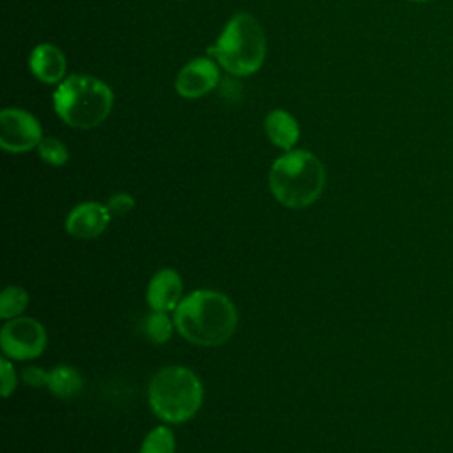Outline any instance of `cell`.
<instances>
[{
    "instance_id": "1",
    "label": "cell",
    "mask_w": 453,
    "mask_h": 453,
    "mask_svg": "<svg viewBox=\"0 0 453 453\" xmlns=\"http://www.w3.org/2000/svg\"><path fill=\"white\" fill-rule=\"evenodd\" d=\"M173 322L177 333L189 343L218 347L234 334L237 327V310L225 294L200 288L182 297L173 310Z\"/></svg>"
},
{
    "instance_id": "2",
    "label": "cell",
    "mask_w": 453,
    "mask_h": 453,
    "mask_svg": "<svg viewBox=\"0 0 453 453\" xmlns=\"http://www.w3.org/2000/svg\"><path fill=\"white\" fill-rule=\"evenodd\" d=\"M324 165L308 150H288L269 170V188L274 198L290 209L311 205L324 191Z\"/></svg>"
},
{
    "instance_id": "3",
    "label": "cell",
    "mask_w": 453,
    "mask_h": 453,
    "mask_svg": "<svg viewBox=\"0 0 453 453\" xmlns=\"http://www.w3.org/2000/svg\"><path fill=\"white\" fill-rule=\"evenodd\" d=\"M150 411L165 423L180 425L189 421L202 407L203 386L200 377L180 365L157 370L149 382Z\"/></svg>"
},
{
    "instance_id": "4",
    "label": "cell",
    "mask_w": 453,
    "mask_h": 453,
    "mask_svg": "<svg viewBox=\"0 0 453 453\" xmlns=\"http://www.w3.org/2000/svg\"><path fill=\"white\" fill-rule=\"evenodd\" d=\"M53 106L67 126L92 129L108 117L113 106V92L94 76L73 74L55 90Z\"/></svg>"
},
{
    "instance_id": "5",
    "label": "cell",
    "mask_w": 453,
    "mask_h": 453,
    "mask_svg": "<svg viewBox=\"0 0 453 453\" xmlns=\"http://www.w3.org/2000/svg\"><path fill=\"white\" fill-rule=\"evenodd\" d=\"M207 53L235 76L253 74L260 69L265 57L264 30L253 16L246 12L235 14Z\"/></svg>"
},
{
    "instance_id": "6",
    "label": "cell",
    "mask_w": 453,
    "mask_h": 453,
    "mask_svg": "<svg viewBox=\"0 0 453 453\" xmlns=\"http://www.w3.org/2000/svg\"><path fill=\"white\" fill-rule=\"evenodd\" d=\"M46 345V327L32 317L9 319L2 326L0 347L4 356L12 361L35 359L44 352Z\"/></svg>"
},
{
    "instance_id": "7",
    "label": "cell",
    "mask_w": 453,
    "mask_h": 453,
    "mask_svg": "<svg viewBox=\"0 0 453 453\" xmlns=\"http://www.w3.org/2000/svg\"><path fill=\"white\" fill-rule=\"evenodd\" d=\"M42 140L41 126L34 115L19 108L0 113V145L7 152H27Z\"/></svg>"
},
{
    "instance_id": "8",
    "label": "cell",
    "mask_w": 453,
    "mask_h": 453,
    "mask_svg": "<svg viewBox=\"0 0 453 453\" xmlns=\"http://www.w3.org/2000/svg\"><path fill=\"white\" fill-rule=\"evenodd\" d=\"M219 80L218 65L209 57L193 58L177 74L175 88L182 97L195 99L211 92Z\"/></svg>"
},
{
    "instance_id": "9",
    "label": "cell",
    "mask_w": 453,
    "mask_h": 453,
    "mask_svg": "<svg viewBox=\"0 0 453 453\" xmlns=\"http://www.w3.org/2000/svg\"><path fill=\"white\" fill-rule=\"evenodd\" d=\"M110 218L111 214L106 205L99 202H81L65 216V232L76 239H96L106 230Z\"/></svg>"
},
{
    "instance_id": "10",
    "label": "cell",
    "mask_w": 453,
    "mask_h": 453,
    "mask_svg": "<svg viewBox=\"0 0 453 453\" xmlns=\"http://www.w3.org/2000/svg\"><path fill=\"white\" fill-rule=\"evenodd\" d=\"M184 294V283L175 269L165 267L152 274L147 285V304L154 311H172L179 306Z\"/></svg>"
},
{
    "instance_id": "11",
    "label": "cell",
    "mask_w": 453,
    "mask_h": 453,
    "mask_svg": "<svg viewBox=\"0 0 453 453\" xmlns=\"http://www.w3.org/2000/svg\"><path fill=\"white\" fill-rule=\"evenodd\" d=\"M30 69L37 80L57 83L65 74V57L57 46L42 42L35 46L30 55Z\"/></svg>"
},
{
    "instance_id": "12",
    "label": "cell",
    "mask_w": 453,
    "mask_h": 453,
    "mask_svg": "<svg viewBox=\"0 0 453 453\" xmlns=\"http://www.w3.org/2000/svg\"><path fill=\"white\" fill-rule=\"evenodd\" d=\"M264 127L269 140L283 150H290L299 138L297 120L288 111H283V110L271 111L264 120Z\"/></svg>"
},
{
    "instance_id": "13",
    "label": "cell",
    "mask_w": 453,
    "mask_h": 453,
    "mask_svg": "<svg viewBox=\"0 0 453 453\" xmlns=\"http://www.w3.org/2000/svg\"><path fill=\"white\" fill-rule=\"evenodd\" d=\"M83 375L78 368L69 365H58L50 370L48 389L57 398H73L83 389Z\"/></svg>"
},
{
    "instance_id": "14",
    "label": "cell",
    "mask_w": 453,
    "mask_h": 453,
    "mask_svg": "<svg viewBox=\"0 0 453 453\" xmlns=\"http://www.w3.org/2000/svg\"><path fill=\"white\" fill-rule=\"evenodd\" d=\"M30 296L19 285H7L0 296V319L9 320L21 317V313L28 308Z\"/></svg>"
},
{
    "instance_id": "15",
    "label": "cell",
    "mask_w": 453,
    "mask_h": 453,
    "mask_svg": "<svg viewBox=\"0 0 453 453\" xmlns=\"http://www.w3.org/2000/svg\"><path fill=\"white\" fill-rule=\"evenodd\" d=\"M175 322L168 317V311H154L150 310V313L145 317L143 320V331L145 336L157 345L166 343L172 338Z\"/></svg>"
},
{
    "instance_id": "16",
    "label": "cell",
    "mask_w": 453,
    "mask_h": 453,
    "mask_svg": "<svg viewBox=\"0 0 453 453\" xmlns=\"http://www.w3.org/2000/svg\"><path fill=\"white\" fill-rule=\"evenodd\" d=\"M140 453H175L173 432L165 425L152 428L145 435V439L140 446Z\"/></svg>"
},
{
    "instance_id": "17",
    "label": "cell",
    "mask_w": 453,
    "mask_h": 453,
    "mask_svg": "<svg viewBox=\"0 0 453 453\" xmlns=\"http://www.w3.org/2000/svg\"><path fill=\"white\" fill-rule=\"evenodd\" d=\"M37 150H39L41 159L46 161V163L51 165V166H62V165H65L67 159H69V150H67V147H65L60 140H57V138H53V136L42 138V140L39 142V145H37Z\"/></svg>"
},
{
    "instance_id": "18",
    "label": "cell",
    "mask_w": 453,
    "mask_h": 453,
    "mask_svg": "<svg viewBox=\"0 0 453 453\" xmlns=\"http://www.w3.org/2000/svg\"><path fill=\"white\" fill-rule=\"evenodd\" d=\"M16 382H18L16 370H14L11 359L4 356L0 359V384H2V396L4 398H9L14 393Z\"/></svg>"
},
{
    "instance_id": "19",
    "label": "cell",
    "mask_w": 453,
    "mask_h": 453,
    "mask_svg": "<svg viewBox=\"0 0 453 453\" xmlns=\"http://www.w3.org/2000/svg\"><path fill=\"white\" fill-rule=\"evenodd\" d=\"M134 205L136 202L129 193H115L106 202V207L111 216H126L134 209Z\"/></svg>"
},
{
    "instance_id": "20",
    "label": "cell",
    "mask_w": 453,
    "mask_h": 453,
    "mask_svg": "<svg viewBox=\"0 0 453 453\" xmlns=\"http://www.w3.org/2000/svg\"><path fill=\"white\" fill-rule=\"evenodd\" d=\"M48 377H50V370H44L41 366H27L21 372V379L25 384H28L30 388H42L48 386Z\"/></svg>"
},
{
    "instance_id": "21",
    "label": "cell",
    "mask_w": 453,
    "mask_h": 453,
    "mask_svg": "<svg viewBox=\"0 0 453 453\" xmlns=\"http://www.w3.org/2000/svg\"><path fill=\"white\" fill-rule=\"evenodd\" d=\"M411 2H428V0H411Z\"/></svg>"
}]
</instances>
